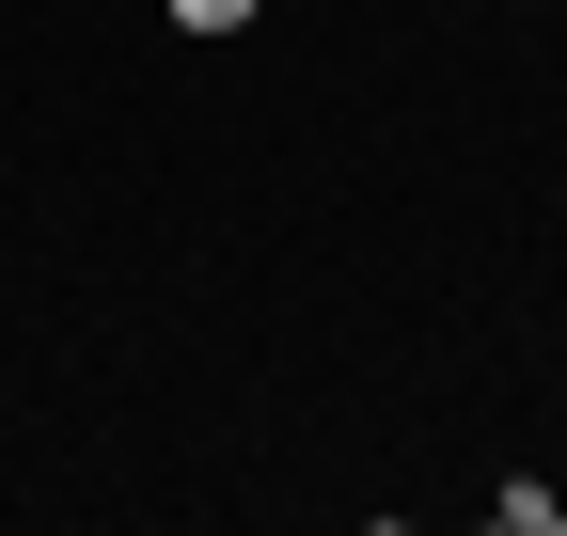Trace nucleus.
<instances>
[{
	"mask_svg": "<svg viewBox=\"0 0 567 536\" xmlns=\"http://www.w3.org/2000/svg\"><path fill=\"white\" fill-rule=\"evenodd\" d=\"M174 32H252V0H174Z\"/></svg>",
	"mask_w": 567,
	"mask_h": 536,
	"instance_id": "nucleus-1",
	"label": "nucleus"
}]
</instances>
